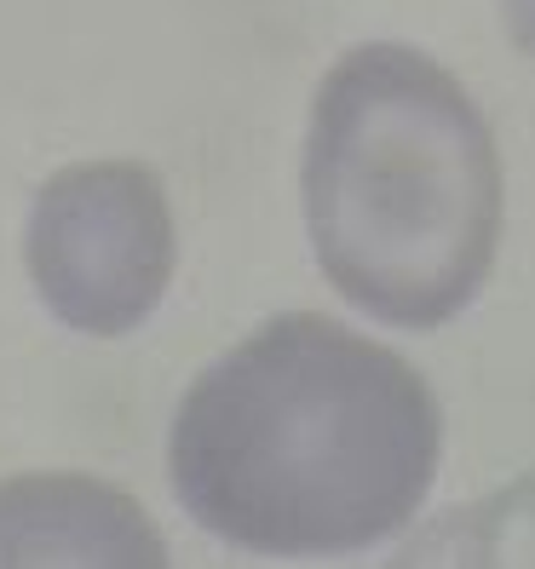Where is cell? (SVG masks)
Instances as JSON below:
<instances>
[{
    "instance_id": "obj_1",
    "label": "cell",
    "mask_w": 535,
    "mask_h": 569,
    "mask_svg": "<svg viewBox=\"0 0 535 569\" xmlns=\"http://www.w3.org/2000/svg\"><path fill=\"white\" fill-rule=\"evenodd\" d=\"M444 415L415 368L317 311L259 322L196 375L167 438L185 512L259 558H346L438 478Z\"/></svg>"
},
{
    "instance_id": "obj_2",
    "label": "cell",
    "mask_w": 535,
    "mask_h": 569,
    "mask_svg": "<svg viewBox=\"0 0 535 569\" xmlns=\"http://www.w3.org/2000/svg\"><path fill=\"white\" fill-rule=\"evenodd\" d=\"M306 230L323 277L392 328H444L501 242V156L484 110L415 47H357L317 87Z\"/></svg>"
},
{
    "instance_id": "obj_3",
    "label": "cell",
    "mask_w": 535,
    "mask_h": 569,
    "mask_svg": "<svg viewBox=\"0 0 535 569\" xmlns=\"http://www.w3.org/2000/svg\"><path fill=\"white\" fill-rule=\"evenodd\" d=\"M29 282L76 333L139 328L174 282V213L167 190L139 161L63 167L29 208Z\"/></svg>"
},
{
    "instance_id": "obj_4",
    "label": "cell",
    "mask_w": 535,
    "mask_h": 569,
    "mask_svg": "<svg viewBox=\"0 0 535 569\" xmlns=\"http://www.w3.org/2000/svg\"><path fill=\"white\" fill-rule=\"evenodd\" d=\"M0 563H167L161 535L110 483L12 478L0 483Z\"/></svg>"
},
{
    "instance_id": "obj_5",
    "label": "cell",
    "mask_w": 535,
    "mask_h": 569,
    "mask_svg": "<svg viewBox=\"0 0 535 569\" xmlns=\"http://www.w3.org/2000/svg\"><path fill=\"white\" fill-rule=\"evenodd\" d=\"M501 18H507L513 41H518L524 52H535V0H501Z\"/></svg>"
}]
</instances>
